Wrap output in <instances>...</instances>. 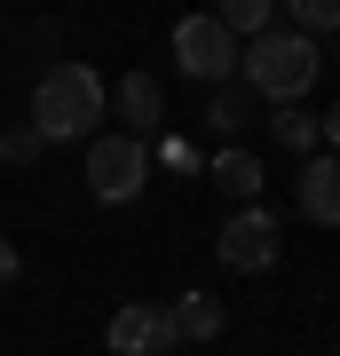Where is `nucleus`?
<instances>
[{"instance_id": "obj_8", "label": "nucleus", "mask_w": 340, "mask_h": 356, "mask_svg": "<svg viewBox=\"0 0 340 356\" xmlns=\"http://www.w3.org/2000/svg\"><path fill=\"white\" fill-rule=\"evenodd\" d=\"M111 111H119V135L151 143V135H159V119H166V95H159V79H151V72H127L119 88H111Z\"/></svg>"}, {"instance_id": "obj_3", "label": "nucleus", "mask_w": 340, "mask_h": 356, "mask_svg": "<svg viewBox=\"0 0 340 356\" xmlns=\"http://www.w3.org/2000/svg\"><path fill=\"white\" fill-rule=\"evenodd\" d=\"M277 254H285V222L269 206H229V222L214 229V261L238 277H261V269H277Z\"/></svg>"}, {"instance_id": "obj_12", "label": "nucleus", "mask_w": 340, "mask_h": 356, "mask_svg": "<svg viewBox=\"0 0 340 356\" xmlns=\"http://www.w3.org/2000/svg\"><path fill=\"white\" fill-rule=\"evenodd\" d=\"M269 135H277V143H285L293 159H316V143H325V135H316V119L301 111V103H285V111L269 119Z\"/></svg>"}, {"instance_id": "obj_2", "label": "nucleus", "mask_w": 340, "mask_h": 356, "mask_svg": "<svg viewBox=\"0 0 340 356\" xmlns=\"http://www.w3.org/2000/svg\"><path fill=\"white\" fill-rule=\"evenodd\" d=\"M316 40H301V32H261L253 48H238V79H245V95H269L285 111V103H301L309 88H316Z\"/></svg>"}, {"instance_id": "obj_7", "label": "nucleus", "mask_w": 340, "mask_h": 356, "mask_svg": "<svg viewBox=\"0 0 340 356\" xmlns=\"http://www.w3.org/2000/svg\"><path fill=\"white\" fill-rule=\"evenodd\" d=\"M293 206H301V222H316V229H340V159L332 151H316V159H301V182H293Z\"/></svg>"}, {"instance_id": "obj_13", "label": "nucleus", "mask_w": 340, "mask_h": 356, "mask_svg": "<svg viewBox=\"0 0 340 356\" xmlns=\"http://www.w3.org/2000/svg\"><path fill=\"white\" fill-rule=\"evenodd\" d=\"M214 24H222L229 40H261V32H269V0H222Z\"/></svg>"}, {"instance_id": "obj_14", "label": "nucleus", "mask_w": 340, "mask_h": 356, "mask_svg": "<svg viewBox=\"0 0 340 356\" xmlns=\"http://www.w3.org/2000/svg\"><path fill=\"white\" fill-rule=\"evenodd\" d=\"M285 16H293L301 40H332L340 32V0H285Z\"/></svg>"}, {"instance_id": "obj_5", "label": "nucleus", "mask_w": 340, "mask_h": 356, "mask_svg": "<svg viewBox=\"0 0 340 356\" xmlns=\"http://www.w3.org/2000/svg\"><path fill=\"white\" fill-rule=\"evenodd\" d=\"M175 72L198 79V88H229V79H238V40H229L214 16H182L175 24Z\"/></svg>"}, {"instance_id": "obj_16", "label": "nucleus", "mask_w": 340, "mask_h": 356, "mask_svg": "<svg viewBox=\"0 0 340 356\" xmlns=\"http://www.w3.org/2000/svg\"><path fill=\"white\" fill-rule=\"evenodd\" d=\"M159 159H166V166H182V175H198V151H190V143H159Z\"/></svg>"}, {"instance_id": "obj_11", "label": "nucleus", "mask_w": 340, "mask_h": 356, "mask_svg": "<svg viewBox=\"0 0 340 356\" xmlns=\"http://www.w3.org/2000/svg\"><path fill=\"white\" fill-rule=\"evenodd\" d=\"M245 119H253V95H245V88H214V95H206V127L222 135V151L245 135Z\"/></svg>"}, {"instance_id": "obj_1", "label": "nucleus", "mask_w": 340, "mask_h": 356, "mask_svg": "<svg viewBox=\"0 0 340 356\" xmlns=\"http://www.w3.org/2000/svg\"><path fill=\"white\" fill-rule=\"evenodd\" d=\"M103 111H111V88L95 79V64H48L32 88V135L40 143H95Z\"/></svg>"}, {"instance_id": "obj_6", "label": "nucleus", "mask_w": 340, "mask_h": 356, "mask_svg": "<svg viewBox=\"0 0 340 356\" xmlns=\"http://www.w3.org/2000/svg\"><path fill=\"white\" fill-rule=\"evenodd\" d=\"M103 348L111 356H175V325H166L159 301H127V309H111V325H103Z\"/></svg>"}, {"instance_id": "obj_4", "label": "nucleus", "mask_w": 340, "mask_h": 356, "mask_svg": "<svg viewBox=\"0 0 340 356\" xmlns=\"http://www.w3.org/2000/svg\"><path fill=\"white\" fill-rule=\"evenodd\" d=\"M143 182H151V143H135V135H119V127L88 143V191L103 206H135Z\"/></svg>"}, {"instance_id": "obj_17", "label": "nucleus", "mask_w": 340, "mask_h": 356, "mask_svg": "<svg viewBox=\"0 0 340 356\" xmlns=\"http://www.w3.org/2000/svg\"><path fill=\"white\" fill-rule=\"evenodd\" d=\"M316 135H325V143H332V159H340V103H332L325 119H316Z\"/></svg>"}, {"instance_id": "obj_18", "label": "nucleus", "mask_w": 340, "mask_h": 356, "mask_svg": "<svg viewBox=\"0 0 340 356\" xmlns=\"http://www.w3.org/2000/svg\"><path fill=\"white\" fill-rule=\"evenodd\" d=\"M0 285H16V245L0 238Z\"/></svg>"}, {"instance_id": "obj_9", "label": "nucleus", "mask_w": 340, "mask_h": 356, "mask_svg": "<svg viewBox=\"0 0 340 356\" xmlns=\"http://www.w3.org/2000/svg\"><path fill=\"white\" fill-rule=\"evenodd\" d=\"M166 325H175V341H222L229 309L214 293H182V301H166Z\"/></svg>"}, {"instance_id": "obj_10", "label": "nucleus", "mask_w": 340, "mask_h": 356, "mask_svg": "<svg viewBox=\"0 0 340 356\" xmlns=\"http://www.w3.org/2000/svg\"><path fill=\"white\" fill-rule=\"evenodd\" d=\"M206 175H214V182H222V191L238 198V206H261V159H253L245 143H229V151H214V159H206Z\"/></svg>"}, {"instance_id": "obj_15", "label": "nucleus", "mask_w": 340, "mask_h": 356, "mask_svg": "<svg viewBox=\"0 0 340 356\" xmlns=\"http://www.w3.org/2000/svg\"><path fill=\"white\" fill-rule=\"evenodd\" d=\"M40 151H48V143H40L32 127H8V135H0V166H32Z\"/></svg>"}]
</instances>
